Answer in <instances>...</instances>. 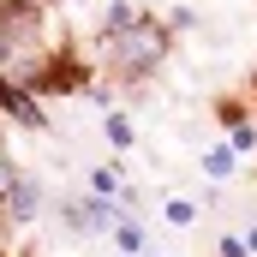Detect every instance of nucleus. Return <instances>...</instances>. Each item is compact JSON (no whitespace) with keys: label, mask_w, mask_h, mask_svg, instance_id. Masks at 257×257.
<instances>
[{"label":"nucleus","mask_w":257,"mask_h":257,"mask_svg":"<svg viewBox=\"0 0 257 257\" xmlns=\"http://www.w3.org/2000/svg\"><path fill=\"white\" fill-rule=\"evenodd\" d=\"M108 54H114L120 66H132V72H138V66L150 72V66H162V54H168V30H156V24L138 18L126 36H108Z\"/></svg>","instance_id":"f257e3e1"},{"label":"nucleus","mask_w":257,"mask_h":257,"mask_svg":"<svg viewBox=\"0 0 257 257\" xmlns=\"http://www.w3.org/2000/svg\"><path fill=\"white\" fill-rule=\"evenodd\" d=\"M66 221H72V227H96V233H108V227H114V203H102V197H90V203H66Z\"/></svg>","instance_id":"f03ea898"},{"label":"nucleus","mask_w":257,"mask_h":257,"mask_svg":"<svg viewBox=\"0 0 257 257\" xmlns=\"http://www.w3.org/2000/svg\"><path fill=\"white\" fill-rule=\"evenodd\" d=\"M0 102H6V114H12V120H24V126H42V108H36V96L12 90L6 78H0Z\"/></svg>","instance_id":"7ed1b4c3"},{"label":"nucleus","mask_w":257,"mask_h":257,"mask_svg":"<svg viewBox=\"0 0 257 257\" xmlns=\"http://www.w3.org/2000/svg\"><path fill=\"white\" fill-rule=\"evenodd\" d=\"M6 209H12L18 221H30V215L42 209V192H36V180H24V174H18V186H12V197H6Z\"/></svg>","instance_id":"20e7f679"},{"label":"nucleus","mask_w":257,"mask_h":257,"mask_svg":"<svg viewBox=\"0 0 257 257\" xmlns=\"http://www.w3.org/2000/svg\"><path fill=\"white\" fill-rule=\"evenodd\" d=\"M203 174H209V180H227V174H233V144L209 150V156H203Z\"/></svg>","instance_id":"39448f33"},{"label":"nucleus","mask_w":257,"mask_h":257,"mask_svg":"<svg viewBox=\"0 0 257 257\" xmlns=\"http://www.w3.org/2000/svg\"><path fill=\"white\" fill-rule=\"evenodd\" d=\"M168 221H174V227H192V221H197V203L174 197V203H168Z\"/></svg>","instance_id":"423d86ee"},{"label":"nucleus","mask_w":257,"mask_h":257,"mask_svg":"<svg viewBox=\"0 0 257 257\" xmlns=\"http://www.w3.org/2000/svg\"><path fill=\"white\" fill-rule=\"evenodd\" d=\"M114 233H120V251H144V233H138V221H120Z\"/></svg>","instance_id":"0eeeda50"},{"label":"nucleus","mask_w":257,"mask_h":257,"mask_svg":"<svg viewBox=\"0 0 257 257\" xmlns=\"http://www.w3.org/2000/svg\"><path fill=\"white\" fill-rule=\"evenodd\" d=\"M90 186H96V197H108V192H120V180H114V174H108V168H96V174H90Z\"/></svg>","instance_id":"6e6552de"},{"label":"nucleus","mask_w":257,"mask_h":257,"mask_svg":"<svg viewBox=\"0 0 257 257\" xmlns=\"http://www.w3.org/2000/svg\"><path fill=\"white\" fill-rule=\"evenodd\" d=\"M227 144H233V150H251V144H257V132L245 126V120H233V138H227Z\"/></svg>","instance_id":"1a4fd4ad"},{"label":"nucleus","mask_w":257,"mask_h":257,"mask_svg":"<svg viewBox=\"0 0 257 257\" xmlns=\"http://www.w3.org/2000/svg\"><path fill=\"white\" fill-rule=\"evenodd\" d=\"M108 138L126 150V144H132V120H120V114H114V120H108Z\"/></svg>","instance_id":"9d476101"},{"label":"nucleus","mask_w":257,"mask_h":257,"mask_svg":"<svg viewBox=\"0 0 257 257\" xmlns=\"http://www.w3.org/2000/svg\"><path fill=\"white\" fill-rule=\"evenodd\" d=\"M12 186H18V174H12V162L0 156V197H12Z\"/></svg>","instance_id":"9b49d317"},{"label":"nucleus","mask_w":257,"mask_h":257,"mask_svg":"<svg viewBox=\"0 0 257 257\" xmlns=\"http://www.w3.org/2000/svg\"><path fill=\"white\" fill-rule=\"evenodd\" d=\"M251 251V245H245V239H233V233H227V239H221V257H245Z\"/></svg>","instance_id":"f8f14e48"},{"label":"nucleus","mask_w":257,"mask_h":257,"mask_svg":"<svg viewBox=\"0 0 257 257\" xmlns=\"http://www.w3.org/2000/svg\"><path fill=\"white\" fill-rule=\"evenodd\" d=\"M12 6H30V12H36V6H48V0H12Z\"/></svg>","instance_id":"ddd939ff"},{"label":"nucleus","mask_w":257,"mask_h":257,"mask_svg":"<svg viewBox=\"0 0 257 257\" xmlns=\"http://www.w3.org/2000/svg\"><path fill=\"white\" fill-rule=\"evenodd\" d=\"M245 245H251V251H257V227H251V239H245Z\"/></svg>","instance_id":"4468645a"}]
</instances>
